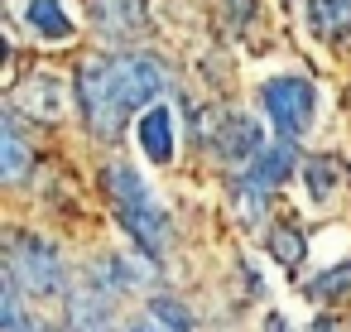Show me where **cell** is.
Here are the masks:
<instances>
[{"instance_id":"obj_18","label":"cell","mask_w":351,"mask_h":332,"mask_svg":"<svg viewBox=\"0 0 351 332\" xmlns=\"http://www.w3.org/2000/svg\"><path fill=\"white\" fill-rule=\"evenodd\" d=\"M125 332H169V327H164V322H154V318H149V322H130V327H125Z\"/></svg>"},{"instance_id":"obj_4","label":"cell","mask_w":351,"mask_h":332,"mask_svg":"<svg viewBox=\"0 0 351 332\" xmlns=\"http://www.w3.org/2000/svg\"><path fill=\"white\" fill-rule=\"evenodd\" d=\"M260 111L284 140H298V135H308V126L317 116V87L298 73H279V78L260 82Z\"/></svg>"},{"instance_id":"obj_2","label":"cell","mask_w":351,"mask_h":332,"mask_svg":"<svg viewBox=\"0 0 351 332\" xmlns=\"http://www.w3.org/2000/svg\"><path fill=\"white\" fill-rule=\"evenodd\" d=\"M106 193H111V202H116L121 231H125L149 260H164L169 246H173V222H169V212L159 207V198L149 193L145 174L130 169V164H111V169H106Z\"/></svg>"},{"instance_id":"obj_10","label":"cell","mask_w":351,"mask_h":332,"mask_svg":"<svg viewBox=\"0 0 351 332\" xmlns=\"http://www.w3.org/2000/svg\"><path fill=\"white\" fill-rule=\"evenodd\" d=\"M25 25H29V34L34 39H44V44H63V39H73V15L63 10V0H25Z\"/></svg>"},{"instance_id":"obj_1","label":"cell","mask_w":351,"mask_h":332,"mask_svg":"<svg viewBox=\"0 0 351 332\" xmlns=\"http://www.w3.org/2000/svg\"><path fill=\"white\" fill-rule=\"evenodd\" d=\"M159 92H169V73L149 54L92 58L77 73V102H82V111H87L97 135H116L125 126V116L140 111V106H154Z\"/></svg>"},{"instance_id":"obj_14","label":"cell","mask_w":351,"mask_h":332,"mask_svg":"<svg viewBox=\"0 0 351 332\" xmlns=\"http://www.w3.org/2000/svg\"><path fill=\"white\" fill-rule=\"evenodd\" d=\"M29 159H34V150H29L25 130H20L15 121H5V126H0V169H5V178L20 183L25 169H29Z\"/></svg>"},{"instance_id":"obj_8","label":"cell","mask_w":351,"mask_h":332,"mask_svg":"<svg viewBox=\"0 0 351 332\" xmlns=\"http://www.w3.org/2000/svg\"><path fill=\"white\" fill-rule=\"evenodd\" d=\"M135 140H140V154L149 164H169L173 159V111L164 102L145 106L140 111V126H135Z\"/></svg>"},{"instance_id":"obj_16","label":"cell","mask_w":351,"mask_h":332,"mask_svg":"<svg viewBox=\"0 0 351 332\" xmlns=\"http://www.w3.org/2000/svg\"><path fill=\"white\" fill-rule=\"evenodd\" d=\"M149 318L164 322L169 332H193V313H188L178 298H154V303H149Z\"/></svg>"},{"instance_id":"obj_9","label":"cell","mask_w":351,"mask_h":332,"mask_svg":"<svg viewBox=\"0 0 351 332\" xmlns=\"http://www.w3.org/2000/svg\"><path fill=\"white\" fill-rule=\"evenodd\" d=\"M15 102H20L29 116H39V121H58V116L68 111V92H63V82H58L53 73H34V78L15 92Z\"/></svg>"},{"instance_id":"obj_15","label":"cell","mask_w":351,"mask_h":332,"mask_svg":"<svg viewBox=\"0 0 351 332\" xmlns=\"http://www.w3.org/2000/svg\"><path fill=\"white\" fill-rule=\"evenodd\" d=\"M303 294H308V298H317V303H332V298L351 294V265H337V270L317 274L313 284H303Z\"/></svg>"},{"instance_id":"obj_12","label":"cell","mask_w":351,"mask_h":332,"mask_svg":"<svg viewBox=\"0 0 351 332\" xmlns=\"http://www.w3.org/2000/svg\"><path fill=\"white\" fill-rule=\"evenodd\" d=\"M341 164L337 159H327V154H317V159H308L303 164V188H308V202L313 207H327L332 198H337V188H341Z\"/></svg>"},{"instance_id":"obj_17","label":"cell","mask_w":351,"mask_h":332,"mask_svg":"<svg viewBox=\"0 0 351 332\" xmlns=\"http://www.w3.org/2000/svg\"><path fill=\"white\" fill-rule=\"evenodd\" d=\"M269 255H274L279 265H298V255H303L298 231H289V226H269Z\"/></svg>"},{"instance_id":"obj_3","label":"cell","mask_w":351,"mask_h":332,"mask_svg":"<svg viewBox=\"0 0 351 332\" xmlns=\"http://www.w3.org/2000/svg\"><path fill=\"white\" fill-rule=\"evenodd\" d=\"M5 279H15L29 298H68L73 289L58 250L39 236H15V246L5 250Z\"/></svg>"},{"instance_id":"obj_6","label":"cell","mask_w":351,"mask_h":332,"mask_svg":"<svg viewBox=\"0 0 351 332\" xmlns=\"http://www.w3.org/2000/svg\"><path fill=\"white\" fill-rule=\"evenodd\" d=\"M298 169V154H293V140H274V145H265L255 159H250V169H245V188L255 193V198H265V193H274L289 174Z\"/></svg>"},{"instance_id":"obj_7","label":"cell","mask_w":351,"mask_h":332,"mask_svg":"<svg viewBox=\"0 0 351 332\" xmlns=\"http://www.w3.org/2000/svg\"><path fill=\"white\" fill-rule=\"evenodd\" d=\"M212 145H217V159L221 164H250L260 150H265V130L250 121V116H226L221 121V130L212 135Z\"/></svg>"},{"instance_id":"obj_13","label":"cell","mask_w":351,"mask_h":332,"mask_svg":"<svg viewBox=\"0 0 351 332\" xmlns=\"http://www.w3.org/2000/svg\"><path fill=\"white\" fill-rule=\"evenodd\" d=\"M303 20H308L313 34L337 39V34L351 29V0H308V5H303Z\"/></svg>"},{"instance_id":"obj_5","label":"cell","mask_w":351,"mask_h":332,"mask_svg":"<svg viewBox=\"0 0 351 332\" xmlns=\"http://www.w3.org/2000/svg\"><path fill=\"white\" fill-rule=\"evenodd\" d=\"M68 308H73V332H116V308H111V289L92 274L87 284L68 289Z\"/></svg>"},{"instance_id":"obj_11","label":"cell","mask_w":351,"mask_h":332,"mask_svg":"<svg viewBox=\"0 0 351 332\" xmlns=\"http://www.w3.org/2000/svg\"><path fill=\"white\" fill-rule=\"evenodd\" d=\"M25 298H29V294H25L15 279L0 284V332H53V327H44V322L29 313Z\"/></svg>"}]
</instances>
